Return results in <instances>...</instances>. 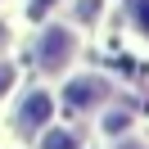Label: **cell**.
Returning a JSON list of instances; mask_svg holds the SVG:
<instances>
[{"label": "cell", "instance_id": "cell-1", "mask_svg": "<svg viewBox=\"0 0 149 149\" xmlns=\"http://www.w3.org/2000/svg\"><path fill=\"white\" fill-rule=\"evenodd\" d=\"M68 54H72V32L50 27L45 36H41V50H36L41 68H63V63H68Z\"/></svg>", "mask_w": 149, "mask_h": 149}, {"label": "cell", "instance_id": "cell-5", "mask_svg": "<svg viewBox=\"0 0 149 149\" xmlns=\"http://www.w3.org/2000/svg\"><path fill=\"white\" fill-rule=\"evenodd\" d=\"M131 18L140 23V32H149V0H131Z\"/></svg>", "mask_w": 149, "mask_h": 149}, {"label": "cell", "instance_id": "cell-4", "mask_svg": "<svg viewBox=\"0 0 149 149\" xmlns=\"http://www.w3.org/2000/svg\"><path fill=\"white\" fill-rule=\"evenodd\" d=\"M72 145H77V140L68 136V131H50V136H45V145H41V149H72Z\"/></svg>", "mask_w": 149, "mask_h": 149}, {"label": "cell", "instance_id": "cell-6", "mask_svg": "<svg viewBox=\"0 0 149 149\" xmlns=\"http://www.w3.org/2000/svg\"><path fill=\"white\" fill-rule=\"evenodd\" d=\"M9 86H14V68H9V63H0V95L9 91Z\"/></svg>", "mask_w": 149, "mask_h": 149}, {"label": "cell", "instance_id": "cell-3", "mask_svg": "<svg viewBox=\"0 0 149 149\" xmlns=\"http://www.w3.org/2000/svg\"><path fill=\"white\" fill-rule=\"evenodd\" d=\"M41 118H50V95H45V91L27 95V104H23V118H18V127H36Z\"/></svg>", "mask_w": 149, "mask_h": 149}, {"label": "cell", "instance_id": "cell-2", "mask_svg": "<svg viewBox=\"0 0 149 149\" xmlns=\"http://www.w3.org/2000/svg\"><path fill=\"white\" fill-rule=\"evenodd\" d=\"M104 91H109V86H104L100 77H86V81H72V86H68V104H72V109H86V104H95V100H100Z\"/></svg>", "mask_w": 149, "mask_h": 149}]
</instances>
